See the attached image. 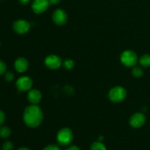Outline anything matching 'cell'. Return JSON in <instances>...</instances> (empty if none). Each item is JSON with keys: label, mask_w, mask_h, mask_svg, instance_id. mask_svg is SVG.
Returning a JSON list of instances; mask_svg holds the SVG:
<instances>
[{"label": "cell", "mask_w": 150, "mask_h": 150, "mask_svg": "<svg viewBox=\"0 0 150 150\" xmlns=\"http://www.w3.org/2000/svg\"><path fill=\"white\" fill-rule=\"evenodd\" d=\"M43 119L42 110L37 105H29L23 112V121L29 127L35 128L41 124Z\"/></svg>", "instance_id": "1"}, {"label": "cell", "mask_w": 150, "mask_h": 150, "mask_svg": "<svg viewBox=\"0 0 150 150\" xmlns=\"http://www.w3.org/2000/svg\"><path fill=\"white\" fill-rule=\"evenodd\" d=\"M73 139L72 130L67 127L61 129L57 135V141L59 145L66 146L70 144Z\"/></svg>", "instance_id": "2"}, {"label": "cell", "mask_w": 150, "mask_h": 150, "mask_svg": "<svg viewBox=\"0 0 150 150\" xmlns=\"http://www.w3.org/2000/svg\"><path fill=\"white\" fill-rule=\"evenodd\" d=\"M127 96V92L123 87L120 86H115L109 91L108 98L112 102L120 103L124 100Z\"/></svg>", "instance_id": "3"}, {"label": "cell", "mask_w": 150, "mask_h": 150, "mask_svg": "<svg viewBox=\"0 0 150 150\" xmlns=\"http://www.w3.org/2000/svg\"><path fill=\"white\" fill-rule=\"evenodd\" d=\"M122 63L127 67H133L138 62V56L134 51H125L122 54L120 57Z\"/></svg>", "instance_id": "4"}, {"label": "cell", "mask_w": 150, "mask_h": 150, "mask_svg": "<svg viewBox=\"0 0 150 150\" xmlns=\"http://www.w3.org/2000/svg\"><path fill=\"white\" fill-rule=\"evenodd\" d=\"M32 80L27 76H22L16 81V86L21 92L29 90L32 86Z\"/></svg>", "instance_id": "5"}, {"label": "cell", "mask_w": 150, "mask_h": 150, "mask_svg": "<svg viewBox=\"0 0 150 150\" xmlns=\"http://www.w3.org/2000/svg\"><path fill=\"white\" fill-rule=\"evenodd\" d=\"M62 64L61 58L57 55H49L45 58V64L50 69L56 70L59 68Z\"/></svg>", "instance_id": "6"}, {"label": "cell", "mask_w": 150, "mask_h": 150, "mask_svg": "<svg viewBox=\"0 0 150 150\" xmlns=\"http://www.w3.org/2000/svg\"><path fill=\"white\" fill-rule=\"evenodd\" d=\"M49 5L48 0H34L32 4V9L35 13L40 14L44 13Z\"/></svg>", "instance_id": "7"}, {"label": "cell", "mask_w": 150, "mask_h": 150, "mask_svg": "<svg viewBox=\"0 0 150 150\" xmlns=\"http://www.w3.org/2000/svg\"><path fill=\"white\" fill-rule=\"evenodd\" d=\"M30 29V24L25 20H18L13 23V29L18 34H25Z\"/></svg>", "instance_id": "8"}, {"label": "cell", "mask_w": 150, "mask_h": 150, "mask_svg": "<svg viewBox=\"0 0 150 150\" xmlns=\"http://www.w3.org/2000/svg\"><path fill=\"white\" fill-rule=\"evenodd\" d=\"M145 122L146 117L142 113H136L130 119V125L136 128L142 127L145 124Z\"/></svg>", "instance_id": "9"}, {"label": "cell", "mask_w": 150, "mask_h": 150, "mask_svg": "<svg viewBox=\"0 0 150 150\" xmlns=\"http://www.w3.org/2000/svg\"><path fill=\"white\" fill-rule=\"evenodd\" d=\"M53 20L57 25H63L67 22V16L65 11L62 9H57L53 13Z\"/></svg>", "instance_id": "10"}, {"label": "cell", "mask_w": 150, "mask_h": 150, "mask_svg": "<svg viewBox=\"0 0 150 150\" xmlns=\"http://www.w3.org/2000/svg\"><path fill=\"white\" fill-rule=\"evenodd\" d=\"M29 67V62L25 58L21 57L15 62V68L18 73H24Z\"/></svg>", "instance_id": "11"}, {"label": "cell", "mask_w": 150, "mask_h": 150, "mask_svg": "<svg viewBox=\"0 0 150 150\" xmlns=\"http://www.w3.org/2000/svg\"><path fill=\"white\" fill-rule=\"evenodd\" d=\"M41 98H42V94L38 89H32L29 91L28 94V100L34 105L38 104L41 100Z\"/></svg>", "instance_id": "12"}, {"label": "cell", "mask_w": 150, "mask_h": 150, "mask_svg": "<svg viewBox=\"0 0 150 150\" xmlns=\"http://www.w3.org/2000/svg\"><path fill=\"white\" fill-rule=\"evenodd\" d=\"M139 62L143 67H148L150 66V55L149 54H144L140 58Z\"/></svg>", "instance_id": "13"}, {"label": "cell", "mask_w": 150, "mask_h": 150, "mask_svg": "<svg viewBox=\"0 0 150 150\" xmlns=\"http://www.w3.org/2000/svg\"><path fill=\"white\" fill-rule=\"evenodd\" d=\"M91 150H106V147L101 142H95L91 146Z\"/></svg>", "instance_id": "14"}, {"label": "cell", "mask_w": 150, "mask_h": 150, "mask_svg": "<svg viewBox=\"0 0 150 150\" xmlns=\"http://www.w3.org/2000/svg\"><path fill=\"white\" fill-rule=\"evenodd\" d=\"M11 134V130L8 127H0V137L7 138Z\"/></svg>", "instance_id": "15"}, {"label": "cell", "mask_w": 150, "mask_h": 150, "mask_svg": "<svg viewBox=\"0 0 150 150\" xmlns=\"http://www.w3.org/2000/svg\"><path fill=\"white\" fill-rule=\"evenodd\" d=\"M132 73H133V76L136 78H139V77H142L144 74V71L141 67H136L133 69L132 70Z\"/></svg>", "instance_id": "16"}, {"label": "cell", "mask_w": 150, "mask_h": 150, "mask_svg": "<svg viewBox=\"0 0 150 150\" xmlns=\"http://www.w3.org/2000/svg\"><path fill=\"white\" fill-rule=\"evenodd\" d=\"M63 65L64 67H65L66 69L67 70H70V69L73 68L74 67L75 64H74V62L73 61L72 59H67L64 60V62H63Z\"/></svg>", "instance_id": "17"}, {"label": "cell", "mask_w": 150, "mask_h": 150, "mask_svg": "<svg viewBox=\"0 0 150 150\" xmlns=\"http://www.w3.org/2000/svg\"><path fill=\"white\" fill-rule=\"evenodd\" d=\"M13 144L12 142H4V144L2 146L3 150H13Z\"/></svg>", "instance_id": "18"}, {"label": "cell", "mask_w": 150, "mask_h": 150, "mask_svg": "<svg viewBox=\"0 0 150 150\" xmlns=\"http://www.w3.org/2000/svg\"><path fill=\"white\" fill-rule=\"evenodd\" d=\"M6 69H7V66L5 63L0 60V75L4 74L6 71Z\"/></svg>", "instance_id": "19"}, {"label": "cell", "mask_w": 150, "mask_h": 150, "mask_svg": "<svg viewBox=\"0 0 150 150\" xmlns=\"http://www.w3.org/2000/svg\"><path fill=\"white\" fill-rule=\"evenodd\" d=\"M5 79L7 81H12L14 79V75L11 72H8L5 74Z\"/></svg>", "instance_id": "20"}, {"label": "cell", "mask_w": 150, "mask_h": 150, "mask_svg": "<svg viewBox=\"0 0 150 150\" xmlns=\"http://www.w3.org/2000/svg\"><path fill=\"white\" fill-rule=\"evenodd\" d=\"M42 150H61L59 147H58V146L54 144H51L48 145V146H45Z\"/></svg>", "instance_id": "21"}, {"label": "cell", "mask_w": 150, "mask_h": 150, "mask_svg": "<svg viewBox=\"0 0 150 150\" xmlns=\"http://www.w3.org/2000/svg\"><path fill=\"white\" fill-rule=\"evenodd\" d=\"M5 120V114L2 111H0V126L2 125Z\"/></svg>", "instance_id": "22"}, {"label": "cell", "mask_w": 150, "mask_h": 150, "mask_svg": "<svg viewBox=\"0 0 150 150\" xmlns=\"http://www.w3.org/2000/svg\"><path fill=\"white\" fill-rule=\"evenodd\" d=\"M65 150H80L79 146H76V145H73V146H70L69 147H67Z\"/></svg>", "instance_id": "23"}, {"label": "cell", "mask_w": 150, "mask_h": 150, "mask_svg": "<svg viewBox=\"0 0 150 150\" xmlns=\"http://www.w3.org/2000/svg\"><path fill=\"white\" fill-rule=\"evenodd\" d=\"M60 1H61V0H48L50 4H58V3H59Z\"/></svg>", "instance_id": "24"}, {"label": "cell", "mask_w": 150, "mask_h": 150, "mask_svg": "<svg viewBox=\"0 0 150 150\" xmlns=\"http://www.w3.org/2000/svg\"><path fill=\"white\" fill-rule=\"evenodd\" d=\"M20 1V3H21L22 4H27L30 1V0H18Z\"/></svg>", "instance_id": "25"}, {"label": "cell", "mask_w": 150, "mask_h": 150, "mask_svg": "<svg viewBox=\"0 0 150 150\" xmlns=\"http://www.w3.org/2000/svg\"><path fill=\"white\" fill-rule=\"evenodd\" d=\"M18 150H31V149H28V148H26V147H21V148H19Z\"/></svg>", "instance_id": "26"}]
</instances>
